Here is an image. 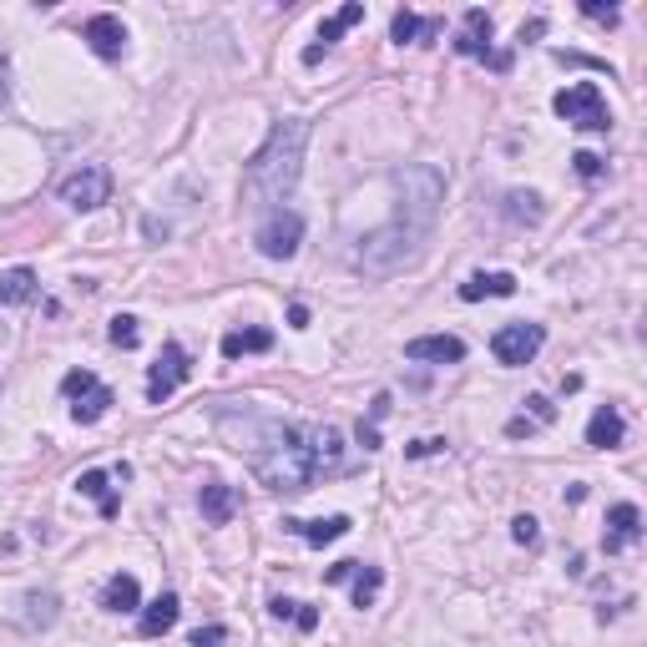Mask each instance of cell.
<instances>
[{
    "label": "cell",
    "mask_w": 647,
    "mask_h": 647,
    "mask_svg": "<svg viewBox=\"0 0 647 647\" xmlns=\"http://www.w3.org/2000/svg\"><path fill=\"white\" fill-rule=\"evenodd\" d=\"M249 450L253 476L268 490H309V481L324 471H339V430L334 425H278V420H253L243 446Z\"/></svg>",
    "instance_id": "obj_1"
},
{
    "label": "cell",
    "mask_w": 647,
    "mask_h": 647,
    "mask_svg": "<svg viewBox=\"0 0 647 647\" xmlns=\"http://www.w3.org/2000/svg\"><path fill=\"white\" fill-rule=\"evenodd\" d=\"M304 147H309V122L304 117H284L274 122L268 142L253 152L249 172H243V203L258 212H278L293 198L299 172H304Z\"/></svg>",
    "instance_id": "obj_2"
},
{
    "label": "cell",
    "mask_w": 647,
    "mask_h": 647,
    "mask_svg": "<svg viewBox=\"0 0 647 647\" xmlns=\"http://www.w3.org/2000/svg\"><path fill=\"white\" fill-rule=\"evenodd\" d=\"M390 183H395V218H390V223H400V228H409V233L430 239L436 212H440V203H446L440 172L436 167H395L390 172Z\"/></svg>",
    "instance_id": "obj_3"
},
{
    "label": "cell",
    "mask_w": 647,
    "mask_h": 647,
    "mask_svg": "<svg viewBox=\"0 0 647 647\" xmlns=\"http://www.w3.org/2000/svg\"><path fill=\"white\" fill-rule=\"evenodd\" d=\"M420 243H425L420 233H409V228H400V223H384V228H374L370 239H359L355 268L370 278H390L420 258Z\"/></svg>",
    "instance_id": "obj_4"
},
{
    "label": "cell",
    "mask_w": 647,
    "mask_h": 647,
    "mask_svg": "<svg viewBox=\"0 0 647 647\" xmlns=\"http://www.w3.org/2000/svg\"><path fill=\"white\" fill-rule=\"evenodd\" d=\"M552 112L567 122V127H577V132H608L612 127V112H608V102H602V92H597L592 81H571L567 92H556Z\"/></svg>",
    "instance_id": "obj_5"
},
{
    "label": "cell",
    "mask_w": 647,
    "mask_h": 647,
    "mask_svg": "<svg viewBox=\"0 0 647 647\" xmlns=\"http://www.w3.org/2000/svg\"><path fill=\"white\" fill-rule=\"evenodd\" d=\"M61 395L71 400V420H77V425H96L106 409L117 405V395H112V390H106L92 370H71L67 380H61Z\"/></svg>",
    "instance_id": "obj_6"
},
{
    "label": "cell",
    "mask_w": 647,
    "mask_h": 647,
    "mask_svg": "<svg viewBox=\"0 0 647 647\" xmlns=\"http://www.w3.org/2000/svg\"><path fill=\"white\" fill-rule=\"evenodd\" d=\"M112 198V172L102 162H81L71 177H61V203L77 212H96L102 203Z\"/></svg>",
    "instance_id": "obj_7"
},
{
    "label": "cell",
    "mask_w": 647,
    "mask_h": 647,
    "mask_svg": "<svg viewBox=\"0 0 647 647\" xmlns=\"http://www.w3.org/2000/svg\"><path fill=\"white\" fill-rule=\"evenodd\" d=\"M253 243H258L264 258H293L299 243H304V218H299L293 208L268 212L264 223H258V233H253Z\"/></svg>",
    "instance_id": "obj_8"
},
{
    "label": "cell",
    "mask_w": 647,
    "mask_h": 647,
    "mask_svg": "<svg viewBox=\"0 0 647 647\" xmlns=\"http://www.w3.org/2000/svg\"><path fill=\"white\" fill-rule=\"evenodd\" d=\"M542 344H546L542 324H501V330H496V339H490V355L516 370V365H531V359L542 355Z\"/></svg>",
    "instance_id": "obj_9"
},
{
    "label": "cell",
    "mask_w": 647,
    "mask_h": 647,
    "mask_svg": "<svg viewBox=\"0 0 647 647\" xmlns=\"http://www.w3.org/2000/svg\"><path fill=\"white\" fill-rule=\"evenodd\" d=\"M187 370H193V365H187V349L167 339V344H162V355H158V365H152V374H147V400L162 405V400H167L172 390L187 380Z\"/></svg>",
    "instance_id": "obj_10"
},
{
    "label": "cell",
    "mask_w": 647,
    "mask_h": 647,
    "mask_svg": "<svg viewBox=\"0 0 647 647\" xmlns=\"http://www.w3.org/2000/svg\"><path fill=\"white\" fill-rule=\"evenodd\" d=\"M455 51H461V56H481V61H490L496 71L511 67V56L490 51V15L486 11H465V31H461V41H455Z\"/></svg>",
    "instance_id": "obj_11"
},
{
    "label": "cell",
    "mask_w": 647,
    "mask_h": 647,
    "mask_svg": "<svg viewBox=\"0 0 647 647\" xmlns=\"http://www.w3.org/2000/svg\"><path fill=\"white\" fill-rule=\"evenodd\" d=\"M324 581H355V608H374V597L384 587V571L365 567V562H339V567L324 571Z\"/></svg>",
    "instance_id": "obj_12"
},
{
    "label": "cell",
    "mask_w": 647,
    "mask_h": 647,
    "mask_svg": "<svg viewBox=\"0 0 647 647\" xmlns=\"http://www.w3.org/2000/svg\"><path fill=\"white\" fill-rule=\"evenodd\" d=\"M405 355L415 365H461L465 359V344L455 334H425V339H409Z\"/></svg>",
    "instance_id": "obj_13"
},
{
    "label": "cell",
    "mask_w": 647,
    "mask_h": 647,
    "mask_svg": "<svg viewBox=\"0 0 647 647\" xmlns=\"http://www.w3.org/2000/svg\"><path fill=\"white\" fill-rule=\"evenodd\" d=\"M81 36H86V46H92L102 61H117V56L127 51V26H122L117 15H92Z\"/></svg>",
    "instance_id": "obj_14"
},
{
    "label": "cell",
    "mask_w": 647,
    "mask_h": 647,
    "mask_svg": "<svg viewBox=\"0 0 647 647\" xmlns=\"http://www.w3.org/2000/svg\"><path fill=\"white\" fill-rule=\"evenodd\" d=\"M643 542V511H637L633 501H622L608 511V536H602V546L608 552H622V546H637Z\"/></svg>",
    "instance_id": "obj_15"
},
{
    "label": "cell",
    "mask_w": 647,
    "mask_h": 647,
    "mask_svg": "<svg viewBox=\"0 0 647 647\" xmlns=\"http://www.w3.org/2000/svg\"><path fill=\"white\" fill-rule=\"evenodd\" d=\"M198 506H203V521H208V527H228L233 511H239V490L223 486V481H208V486L198 490Z\"/></svg>",
    "instance_id": "obj_16"
},
{
    "label": "cell",
    "mask_w": 647,
    "mask_h": 647,
    "mask_svg": "<svg viewBox=\"0 0 647 647\" xmlns=\"http://www.w3.org/2000/svg\"><path fill=\"white\" fill-rule=\"evenodd\" d=\"M622 436H627V425H622V415L612 405H602L592 420H587V446L592 450H617Z\"/></svg>",
    "instance_id": "obj_17"
},
{
    "label": "cell",
    "mask_w": 647,
    "mask_h": 647,
    "mask_svg": "<svg viewBox=\"0 0 647 647\" xmlns=\"http://www.w3.org/2000/svg\"><path fill=\"white\" fill-rule=\"evenodd\" d=\"M177 612H183V602H177L172 592H162L158 602H147V612L137 617V633H142V637H162L167 627H177Z\"/></svg>",
    "instance_id": "obj_18"
},
{
    "label": "cell",
    "mask_w": 647,
    "mask_h": 647,
    "mask_svg": "<svg viewBox=\"0 0 647 647\" xmlns=\"http://www.w3.org/2000/svg\"><path fill=\"white\" fill-rule=\"evenodd\" d=\"M137 602H142V587H137L132 571H117V577H106V587H102V608H106V612H132Z\"/></svg>",
    "instance_id": "obj_19"
},
{
    "label": "cell",
    "mask_w": 647,
    "mask_h": 647,
    "mask_svg": "<svg viewBox=\"0 0 647 647\" xmlns=\"http://www.w3.org/2000/svg\"><path fill=\"white\" fill-rule=\"evenodd\" d=\"M516 293V278L511 274H476L461 284V299L465 304H476V299H511Z\"/></svg>",
    "instance_id": "obj_20"
},
{
    "label": "cell",
    "mask_w": 647,
    "mask_h": 647,
    "mask_svg": "<svg viewBox=\"0 0 647 647\" xmlns=\"http://www.w3.org/2000/svg\"><path fill=\"white\" fill-rule=\"evenodd\" d=\"M289 531H299L309 546H330L349 531V516H324V521H284Z\"/></svg>",
    "instance_id": "obj_21"
},
{
    "label": "cell",
    "mask_w": 647,
    "mask_h": 647,
    "mask_svg": "<svg viewBox=\"0 0 647 647\" xmlns=\"http://www.w3.org/2000/svg\"><path fill=\"white\" fill-rule=\"evenodd\" d=\"M31 299H36V274L31 268L0 274V304H31Z\"/></svg>",
    "instance_id": "obj_22"
},
{
    "label": "cell",
    "mask_w": 647,
    "mask_h": 647,
    "mask_svg": "<svg viewBox=\"0 0 647 647\" xmlns=\"http://www.w3.org/2000/svg\"><path fill=\"white\" fill-rule=\"evenodd\" d=\"M264 349H274V334L268 330H239L223 339V355L239 359V355H264Z\"/></svg>",
    "instance_id": "obj_23"
},
{
    "label": "cell",
    "mask_w": 647,
    "mask_h": 647,
    "mask_svg": "<svg viewBox=\"0 0 647 647\" xmlns=\"http://www.w3.org/2000/svg\"><path fill=\"white\" fill-rule=\"evenodd\" d=\"M355 21H365V5H359V0H349L339 15H330V21H324V31H319V51H330L334 41H339L344 31L355 26Z\"/></svg>",
    "instance_id": "obj_24"
},
{
    "label": "cell",
    "mask_w": 647,
    "mask_h": 647,
    "mask_svg": "<svg viewBox=\"0 0 647 647\" xmlns=\"http://www.w3.org/2000/svg\"><path fill=\"white\" fill-rule=\"evenodd\" d=\"M81 496H92V501H102V516H117V496H112V486H106V471H86V476L77 481Z\"/></svg>",
    "instance_id": "obj_25"
},
{
    "label": "cell",
    "mask_w": 647,
    "mask_h": 647,
    "mask_svg": "<svg viewBox=\"0 0 647 647\" xmlns=\"http://www.w3.org/2000/svg\"><path fill=\"white\" fill-rule=\"evenodd\" d=\"M440 31V21H420V15H409V11H400L395 15V26H390V36L405 46V41H415V36H436Z\"/></svg>",
    "instance_id": "obj_26"
},
{
    "label": "cell",
    "mask_w": 647,
    "mask_h": 647,
    "mask_svg": "<svg viewBox=\"0 0 647 647\" xmlns=\"http://www.w3.org/2000/svg\"><path fill=\"white\" fill-rule=\"evenodd\" d=\"M112 344H117V349H137V344H142V334H137V319H132V314H117V319H112Z\"/></svg>",
    "instance_id": "obj_27"
},
{
    "label": "cell",
    "mask_w": 647,
    "mask_h": 647,
    "mask_svg": "<svg viewBox=\"0 0 647 647\" xmlns=\"http://www.w3.org/2000/svg\"><path fill=\"white\" fill-rule=\"evenodd\" d=\"M193 647H228V627H223V622L198 627V633H193Z\"/></svg>",
    "instance_id": "obj_28"
},
{
    "label": "cell",
    "mask_w": 647,
    "mask_h": 647,
    "mask_svg": "<svg viewBox=\"0 0 647 647\" xmlns=\"http://www.w3.org/2000/svg\"><path fill=\"white\" fill-rule=\"evenodd\" d=\"M511 536H516L521 546H536V521H531V516H516V521H511Z\"/></svg>",
    "instance_id": "obj_29"
},
{
    "label": "cell",
    "mask_w": 647,
    "mask_h": 647,
    "mask_svg": "<svg viewBox=\"0 0 647 647\" xmlns=\"http://www.w3.org/2000/svg\"><path fill=\"white\" fill-rule=\"evenodd\" d=\"M571 162H577L581 177H602V158H597V152H577Z\"/></svg>",
    "instance_id": "obj_30"
},
{
    "label": "cell",
    "mask_w": 647,
    "mask_h": 647,
    "mask_svg": "<svg viewBox=\"0 0 647 647\" xmlns=\"http://www.w3.org/2000/svg\"><path fill=\"white\" fill-rule=\"evenodd\" d=\"M268 612H274L278 622H284V617H299V602H289V597H274V602H268Z\"/></svg>",
    "instance_id": "obj_31"
},
{
    "label": "cell",
    "mask_w": 647,
    "mask_h": 647,
    "mask_svg": "<svg viewBox=\"0 0 647 647\" xmlns=\"http://www.w3.org/2000/svg\"><path fill=\"white\" fill-rule=\"evenodd\" d=\"M581 11L592 15V21H608V26H612V21H617V11H612V5H597V0H587Z\"/></svg>",
    "instance_id": "obj_32"
},
{
    "label": "cell",
    "mask_w": 647,
    "mask_h": 647,
    "mask_svg": "<svg viewBox=\"0 0 647 647\" xmlns=\"http://www.w3.org/2000/svg\"><path fill=\"white\" fill-rule=\"evenodd\" d=\"M527 405H531V415H536V420H542V425H546V420H552V415H556V409H552V405H546V400H542V395H531V400H527Z\"/></svg>",
    "instance_id": "obj_33"
},
{
    "label": "cell",
    "mask_w": 647,
    "mask_h": 647,
    "mask_svg": "<svg viewBox=\"0 0 647 647\" xmlns=\"http://www.w3.org/2000/svg\"><path fill=\"white\" fill-rule=\"evenodd\" d=\"M5 96H11V61L0 56V106H5Z\"/></svg>",
    "instance_id": "obj_34"
},
{
    "label": "cell",
    "mask_w": 647,
    "mask_h": 647,
    "mask_svg": "<svg viewBox=\"0 0 647 647\" xmlns=\"http://www.w3.org/2000/svg\"><path fill=\"white\" fill-rule=\"evenodd\" d=\"M293 622H299L304 633H314V627H319V612H314V608H299V617H293Z\"/></svg>",
    "instance_id": "obj_35"
},
{
    "label": "cell",
    "mask_w": 647,
    "mask_h": 647,
    "mask_svg": "<svg viewBox=\"0 0 647 647\" xmlns=\"http://www.w3.org/2000/svg\"><path fill=\"white\" fill-rule=\"evenodd\" d=\"M289 324H293V330H309V309H304V304H293V309H289Z\"/></svg>",
    "instance_id": "obj_36"
}]
</instances>
